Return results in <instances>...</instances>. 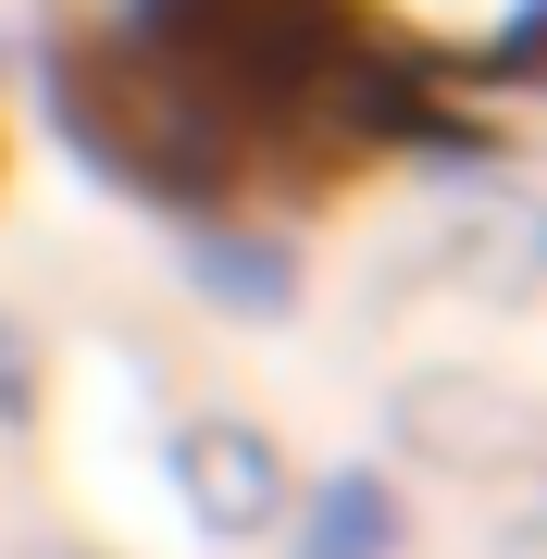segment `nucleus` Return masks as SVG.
<instances>
[{"label": "nucleus", "mask_w": 547, "mask_h": 559, "mask_svg": "<svg viewBox=\"0 0 547 559\" xmlns=\"http://www.w3.org/2000/svg\"><path fill=\"white\" fill-rule=\"evenodd\" d=\"M299 13L373 38L361 62H436V75H461V62H510L523 50L535 0H299Z\"/></svg>", "instance_id": "nucleus-1"}]
</instances>
